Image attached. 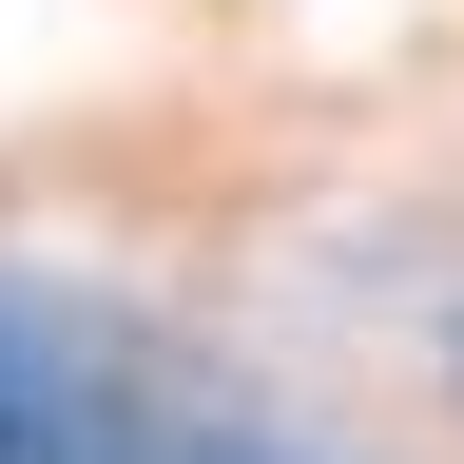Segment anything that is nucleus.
I'll return each instance as SVG.
<instances>
[{
    "mask_svg": "<svg viewBox=\"0 0 464 464\" xmlns=\"http://www.w3.org/2000/svg\"><path fill=\"white\" fill-rule=\"evenodd\" d=\"M0 464H252L194 406H136L116 348H78L58 310H0Z\"/></svg>",
    "mask_w": 464,
    "mask_h": 464,
    "instance_id": "obj_1",
    "label": "nucleus"
}]
</instances>
